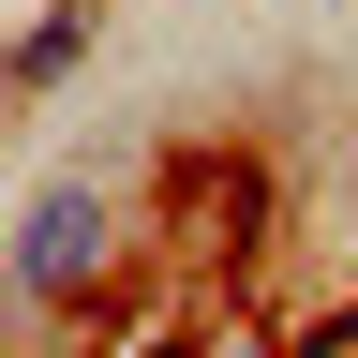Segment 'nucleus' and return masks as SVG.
I'll list each match as a JSON object with an SVG mask.
<instances>
[{
	"label": "nucleus",
	"mask_w": 358,
	"mask_h": 358,
	"mask_svg": "<svg viewBox=\"0 0 358 358\" xmlns=\"http://www.w3.org/2000/svg\"><path fill=\"white\" fill-rule=\"evenodd\" d=\"M120 268H134V194L105 164H90V179H45V194L15 209V313H90Z\"/></svg>",
	"instance_id": "nucleus-1"
}]
</instances>
